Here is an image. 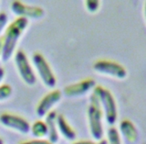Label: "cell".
<instances>
[{
    "label": "cell",
    "instance_id": "1",
    "mask_svg": "<svg viewBox=\"0 0 146 144\" xmlns=\"http://www.w3.org/2000/svg\"><path fill=\"white\" fill-rule=\"evenodd\" d=\"M29 20L25 17H17L9 24L3 35L4 43L1 59L3 62H7L16 52L17 44L20 37L27 30Z\"/></svg>",
    "mask_w": 146,
    "mask_h": 144
},
{
    "label": "cell",
    "instance_id": "2",
    "mask_svg": "<svg viewBox=\"0 0 146 144\" xmlns=\"http://www.w3.org/2000/svg\"><path fill=\"white\" fill-rule=\"evenodd\" d=\"M32 63H33V66L36 73L38 74L40 80L43 82L46 86L53 88L56 85V76H55L48 61L42 54L38 52H34V54L32 55Z\"/></svg>",
    "mask_w": 146,
    "mask_h": 144
},
{
    "label": "cell",
    "instance_id": "3",
    "mask_svg": "<svg viewBox=\"0 0 146 144\" xmlns=\"http://www.w3.org/2000/svg\"><path fill=\"white\" fill-rule=\"evenodd\" d=\"M14 61L19 76L27 85H34L36 83V76L26 52L18 50L14 54Z\"/></svg>",
    "mask_w": 146,
    "mask_h": 144
},
{
    "label": "cell",
    "instance_id": "4",
    "mask_svg": "<svg viewBox=\"0 0 146 144\" xmlns=\"http://www.w3.org/2000/svg\"><path fill=\"white\" fill-rule=\"evenodd\" d=\"M0 123L4 127L13 129L21 134H27L30 132L31 125L25 118L19 115L10 112H4L0 114Z\"/></svg>",
    "mask_w": 146,
    "mask_h": 144
},
{
    "label": "cell",
    "instance_id": "5",
    "mask_svg": "<svg viewBox=\"0 0 146 144\" xmlns=\"http://www.w3.org/2000/svg\"><path fill=\"white\" fill-rule=\"evenodd\" d=\"M11 11L17 16V17H25L27 20V18L38 20L45 15V11L42 7L29 6L20 1H14L11 3Z\"/></svg>",
    "mask_w": 146,
    "mask_h": 144
},
{
    "label": "cell",
    "instance_id": "6",
    "mask_svg": "<svg viewBox=\"0 0 146 144\" xmlns=\"http://www.w3.org/2000/svg\"><path fill=\"white\" fill-rule=\"evenodd\" d=\"M61 98V93L58 90H54L45 95L38 102L36 108V114L38 118L46 117L51 108L56 105Z\"/></svg>",
    "mask_w": 146,
    "mask_h": 144
},
{
    "label": "cell",
    "instance_id": "7",
    "mask_svg": "<svg viewBox=\"0 0 146 144\" xmlns=\"http://www.w3.org/2000/svg\"><path fill=\"white\" fill-rule=\"evenodd\" d=\"M57 113L55 111L50 112L46 116L45 122L48 127V141L52 144L57 143L58 141V131L57 128Z\"/></svg>",
    "mask_w": 146,
    "mask_h": 144
},
{
    "label": "cell",
    "instance_id": "8",
    "mask_svg": "<svg viewBox=\"0 0 146 144\" xmlns=\"http://www.w3.org/2000/svg\"><path fill=\"white\" fill-rule=\"evenodd\" d=\"M57 128H58V131L59 133H61V135L68 139V140H73L75 138L76 134L74 131L71 129V127L68 124L66 121L65 118L63 117L62 115H58L57 116Z\"/></svg>",
    "mask_w": 146,
    "mask_h": 144
},
{
    "label": "cell",
    "instance_id": "9",
    "mask_svg": "<svg viewBox=\"0 0 146 144\" xmlns=\"http://www.w3.org/2000/svg\"><path fill=\"white\" fill-rule=\"evenodd\" d=\"M30 132L32 136L38 140H43L45 137L48 136V127L45 121L36 120L30 127Z\"/></svg>",
    "mask_w": 146,
    "mask_h": 144
},
{
    "label": "cell",
    "instance_id": "10",
    "mask_svg": "<svg viewBox=\"0 0 146 144\" xmlns=\"http://www.w3.org/2000/svg\"><path fill=\"white\" fill-rule=\"evenodd\" d=\"M88 87H89V83L83 81L81 83H76V85L67 86L65 88V90H64V93L68 96H74L82 94V93L87 90Z\"/></svg>",
    "mask_w": 146,
    "mask_h": 144
},
{
    "label": "cell",
    "instance_id": "11",
    "mask_svg": "<svg viewBox=\"0 0 146 144\" xmlns=\"http://www.w3.org/2000/svg\"><path fill=\"white\" fill-rule=\"evenodd\" d=\"M12 95V87L4 83V85H0V101L7 99L9 96Z\"/></svg>",
    "mask_w": 146,
    "mask_h": 144
},
{
    "label": "cell",
    "instance_id": "12",
    "mask_svg": "<svg viewBox=\"0 0 146 144\" xmlns=\"http://www.w3.org/2000/svg\"><path fill=\"white\" fill-rule=\"evenodd\" d=\"M8 17L5 12H0V37L4 30H6L7 27Z\"/></svg>",
    "mask_w": 146,
    "mask_h": 144
},
{
    "label": "cell",
    "instance_id": "13",
    "mask_svg": "<svg viewBox=\"0 0 146 144\" xmlns=\"http://www.w3.org/2000/svg\"><path fill=\"white\" fill-rule=\"evenodd\" d=\"M19 144H52V143L46 140H38V139H35V140H32V141L20 142Z\"/></svg>",
    "mask_w": 146,
    "mask_h": 144
},
{
    "label": "cell",
    "instance_id": "14",
    "mask_svg": "<svg viewBox=\"0 0 146 144\" xmlns=\"http://www.w3.org/2000/svg\"><path fill=\"white\" fill-rule=\"evenodd\" d=\"M4 77H5V70L0 66V83L3 81Z\"/></svg>",
    "mask_w": 146,
    "mask_h": 144
},
{
    "label": "cell",
    "instance_id": "15",
    "mask_svg": "<svg viewBox=\"0 0 146 144\" xmlns=\"http://www.w3.org/2000/svg\"><path fill=\"white\" fill-rule=\"evenodd\" d=\"M3 43H4V39H3V36H1L0 37V58H1V55H2Z\"/></svg>",
    "mask_w": 146,
    "mask_h": 144
},
{
    "label": "cell",
    "instance_id": "16",
    "mask_svg": "<svg viewBox=\"0 0 146 144\" xmlns=\"http://www.w3.org/2000/svg\"><path fill=\"white\" fill-rule=\"evenodd\" d=\"M0 144H3V140L1 138H0Z\"/></svg>",
    "mask_w": 146,
    "mask_h": 144
}]
</instances>
